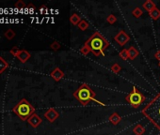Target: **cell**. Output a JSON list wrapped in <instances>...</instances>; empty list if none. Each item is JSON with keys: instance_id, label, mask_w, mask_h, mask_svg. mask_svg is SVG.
I'll use <instances>...</instances> for the list:
<instances>
[{"instance_id": "obj_1", "label": "cell", "mask_w": 160, "mask_h": 135, "mask_svg": "<svg viewBox=\"0 0 160 135\" xmlns=\"http://www.w3.org/2000/svg\"><path fill=\"white\" fill-rule=\"evenodd\" d=\"M142 113L150 122L160 131V92L144 108Z\"/></svg>"}, {"instance_id": "obj_2", "label": "cell", "mask_w": 160, "mask_h": 135, "mask_svg": "<svg viewBox=\"0 0 160 135\" xmlns=\"http://www.w3.org/2000/svg\"><path fill=\"white\" fill-rule=\"evenodd\" d=\"M86 44L89 47L90 51L95 56H105V50L109 46V42L105 39V37L99 33L94 32L93 35L86 41Z\"/></svg>"}, {"instance_id": "obj_3", "label": "cell", "mask_w": 160, "mask_h": 135, "mask_svg": "<svg viewBox=\"0 0 160 135\" xmlns=\"http://www.w3.org/2000/svg\"><path fill=\"white\" fill-rule=\"evenodd\" d=\"M73 97L83 105H87L90 100H93L104 106V103L95 99V93L87 84H83L80 85L79 88L73 93Z\"/></svg>"}, {"instance_id": "obj_4", "label": "cell", "mask_w": 160, "mask_h": 135, "mask_svg": "<svg viewBox=\"0 0 160 135\" xmlns=\"http://www.w3.org/2000/svg\"><path fill=\"white\" fill-rule=\"evenodd\" d=\"M13 113L18 117H20V119L25 121L28 120V118L33 114H35V109L30 102H28L25 99H23L14 106Z\"/></svg>"}, {"instance_id": "obj_5", "label": "cell", "mask_w": 160, "mask_h": 135, "mask_svg": "<svg viewBox=\"0 0 160 135\" xmlns=\"http://www.w3.org/2000/svg\"><path fill=\"white\" fill-rule=\"evenodd\" d=\"M144 100H145V97H144L135 86L133 87L132 92L126 97V100L134 108H137L144 101Z\"/></svg>"}, {"instance_id": "obj_6", "label": "cell", "mask_w": 160, "mask_h": 135, "mask_svg": "<svg viewBox=\"0 0 160 135\" xmlns=\"http://www.w3.org/2000/svg\"><path fill=\"white\" fill-rule=\"evenodd\" d=\"M114 40L117 42H118L121 46H124L125 43H127L128 41L130 40V38H129V36H128L124 30H121V31H120L119 33L115 36Z\"/></svg>"}, {"instance_id": "obj_7", "label": "cell", "mask_w": 160, "mask_h": 135, "mask_svg": "<svg viewBox=\"0 0 160 135\" xmlns=\"http://www.w3.org/2000/svg\"><path fill=\"white\" fill-rule=\"evenodd\" d=\"M58 116H60V114H58V112L56 109H54V108H50V109H48L44 113V117L51 123L54 122Z\"/></svg>"}, {"instance_id": "obj_8", "label": "cell", "mask_w": 160, "mask_h": 135, "mask_svg": "<svg viewBox=\"0 0 160 135\" xmlns=\"http://www.w3.org/2000/svg\"><path fill=\"white\" fill-rule=\"evenodd\" d=\"M30 56H31L30 53L25 50H19L17 55L15 56V57L17 58L21 63H25L30 58Z\"/></svg>"}, {"instance_id": "obj_9", "label": "cell", "mask_w": 160, "mask_h": 135, "mask_svg": "<svg viewBox=\"0 0 160 135\" xmlns=\"http://www.w3.org/2000/svg\"><path fill=\"white\" fill-rule=\"evenodd\" d=\"M41 118L37 115V114H33L29 118H28V122L29 123V125L30 126H32L33 128H37L38 127L40 124L41 123Z\"/></svg>"}, {"instance_id": "obj_10", "label": "cell", "mask_w": 160, "mask_h": 135, "mask_svg": "<svg viewBox=\"0 0 160 135\" xmlns=\"http://www.w3.org/2000/svg\"><path fill=\"white\" fill-rule=\"evenodd\" d=\"M50 75H51V77L56 81V82H58V81H60L64 77V72L60 68H56L54 71L51 72Z\"/></svg>"}, {"instance_id": "obj_11", "label": "cell", "mask_w": 160, "mask_h": 135, "mask_svg": "<svg viewBox=\"0 0 160 135\" xmlns=\"http://www.w3.org/2000/svg\"><path fill=\"white\" fill-rule=\"evenodd\" d=\"M108 120L111 124H113V125H118V124L121 122V118L117 113H113V114L108 117Z\"/></svg>"}, {"instance_id": "obj_12", "label": "cell", "mask_w": 160, "mask_h": 135, "mask_svg": "<svg viewBox=\"0 0 160 135\" xmlns=\"http://www.w3.org/2000/svg\"><path fill=\"white\" fill-rule=\"evenodd\" d=\"M143 8L145 9L148 12H151L152 10L154 9L156 7V4H154L153 1H152V0H147V1L143 3Z\"/></svg>"}, {"instance_id": "obj_13", "label": "cell", "mask_w": 160, "mask_h": 135, "mask_svg": "<svg viewBox=\"0 0 160 135\" xmlns=\"http://www.w3.org/2000/svg\"><path fill=\"white\" fill-rule=\"evenodd\" d=\"M128 53H129L130 59H135L137 56H138V55H140V53H138V51L134 46H131L129 49H128Z\"/></svg>"}, {"instance_id": "obj_14", "label": "cell", "mask_w": 160, "mask_h": 135, "mask_svg": "<svg viewBox=\"0 0 160 135\" xmlns=\"http://www.w3.org/2000/svg\"><path fill=\"white\" fill-rule=\"evenodd\" d=\"M133 132H134L136 135H142L144 132H145V129H144L143 126H141L140 124H137L133 129Z\"/></svg>"}, {"instance_id": "obj_15", "label": "cell", "mask_w": 160, "mask_h": 135, "mask_svg": "<svg viewBox=\"0 0 160 135\" xmlns=\"http://www.w3.org/2000/svg\"><path fill=\"white\" fill-rule=\"evenodd\" d=\"M8 68H9L8 62L5 60V59L2 56H0V74L3 73Z\"/></svg>"}, {"instance_id": "obj_16", "label": "cell", "mask_w": 160, "mask_h": 135, "mask_svg": "<svg viewBox=\"0 0 160 135\" xmlns=\"http://www.w3.org/2000/svg\"><path fill=\"white\" fill-rule=\"evenodd\" d=\"M80 21H81V18H80V16L78 14H76V13L72 14L71 18H70V22L73 25H78Z\"/></svg>"}, {"instance_id": "obj_17", "label": "cell", "mask_w": 160, "mask_h": 135, "mask_svg": "<svg viewBox=\"0 0 160 135\" xmlns=\"http://www.w3.org/2000/svg\"><path fill=\"white\" fill-rule=\"evenodd\" d=\"M4 36H5V38L8 40H13L14 38H15V36H16V33L15 32L12 30V29H8L6 32L4 33Z\"/></svg>"}, {"instance_id": "obj_18", "label": "cell", "mask_w": 160, "mask_h": 135, "mask_svg": "<svg viewBox=\"0 0 160 135\" xmlns=\"http://www.w3.org/2000/svg\"><path fill=\"white\" fill-rule=\"evenodd\" d=\"M149 14H150V17L153 19V20H157L160 18V10L156 8L154 9H153L151 12H149Z\"/></svg>"}, {"instance_id": "obj_19", "label": "cell", "mask_w": 160, "mask_h": 135, "mask_svg": "<svg viewBox=\"0 0 160 135\" xmlns=\"http://www.w3.org/2000/svg\"><path fill=\"white\" fill-rule=\"evenodd\" d=\"M77 26L79 27L80 30L85 31V30H87V29L89 28V23H88V22H87L86 20H81V21H80V23L78 24Z\"/></svg>"}, {"instance_id": "obj_20", "label": "cell", "mask_w": 160, "mask_h": 135, "mask_svg": "<svg viewBox=\"0 0 160 135\" xmlns=\"http://www.w3.org/2000/svg\"><path fill=\"white\" fill-rule=\"evenodd\" d=\"M119 56L121 59H124V60H127V59H129V53H128V50H126V49L121 50V53H119Z\"/></svg>"}, {"instance_id": "obj_21", "label": "cell", "mask_w": 160, "mask_h": 135, "mask_svg": "<svg viewBox=\"0 0 160 135\" xmlns=\"http://www.w3.org/2000/svg\"><path fill=\"white\" fill-rule=\"evenodd\" d=\"M132 15L134 16L135 18H140V16L142 15V10H141V9L137 7V8L132 12Z\"/></svg>"}, {"instance_id": "obj_22", "label": "cell", "mask_w": 160, "mask_h": 135, "mask_svg": "<svg viewBox=\"0 0 160 135\" xmlns=\"http://www.w3.org/2000/svg\"><path fill=\"white\" fill-rule=\"evenodd\" d=\"M92 51H90V49H89V47L86 44V43H85L84 44V46L81 48V49H80V53H82L83 56H87L89 53H90Z\"/></svg>"}, {"instance_id": "obj_23", "label": "cell", "mask_w": 160, "mask_h": 135, "mask_svg": "<svg viewBox=\"0 0 160 135\" xmlns=\"http://www.w3.org/2000/svg\"><path fill=\"white\" fill-rule=\"evenodd\" d=\"M121 68L118 63H115L114 65H112V67H111V71L114 73H119L121 71Z\"/></svg>"}, {"instance_id": "obj_24", "label": "cell", "mask_w": 160, "mask_h": 135, "mask_svg": "<svg viewBox=\"0 0 160 135\" xmlns=\"http://www.w3.org/2000/svg\"><path fill=\"white\" fill-rule=\"evenodd\" d=\"M116 21H117V18L115 17L113 14H109V15L108 16V18H106V22H108V23L110 24V25L115 24Z\"/></svg>"}, {"instance_id": "obj_25", "label": "cell", "mask_w": 160, "mask_h": 135, "mask_svg": "<svg viewBox=\"0 0 160 135\" xmlns=\"http://www.w3.org/2000/svg\"><path fill=\"white\" fill-rule=\"evenodd\" d=\"M15 8H17V9H24V8H25V2L23 1V0H18L17 2L15 3Z\"/></svg>"}, {"instance_id": "obj_26", "label": "cell", "mask_w": 160, "mask_h": 135, "mask_svg": "<svg viewBox=\"0 0 160 135\" xmlns=\"http://www.w3.org/2000/svg\"><path fill=\"white\" fill-rule=\"evenodd\" d=\"M50 47H51V49H53L54 51H57V50H58V49L60 48V43H58L57 41H54V42H53L52 44H51Z\"/></svg>"}, {"instance_id": "obj_27", "label": "cell", "mask_w": 160, "mask_h": 135, "mask_svg": "<svg viewBox=\"0 0 160 135\" xmlns=\"http://www.w3.org/2000/svg\"><path fill=\"white\" fill-rule=\"evenodd\" d=\"M19 50H20L19 48H18L17 46H15V47H13V48H12V50H10V53H12V56H15L16 55H17V53L19 52Z\"/></svg>"}, {"instance_id": "obj_28", "label": "cell", "mask_w": 160, "mask_h": 135, "mask_svg": "<svg viewBox=\"0 0 160 135\" xmlns=\"http://www.w3.org/2000/svg\"><path fill=\"white\" fill-rule=\"evenodd\" d=\"M154 57H156L157 60L160 61V51H157L156 53H154Z\"/></svg>"}, {"instance_id": "obj_29", "label": "cell", "mask_w": 160, "mask_h": 135, "mask_svg": "<svg viewBox=\"0 0 160 135\" xmlns=\"http://www.w3.org/2000/svg\"><path fill=\"white\" fill-rule=\"evenodd\" d=\"M158 66H159V68H160V61H159V63H158Z\"/></svg>"}]
</instances>
